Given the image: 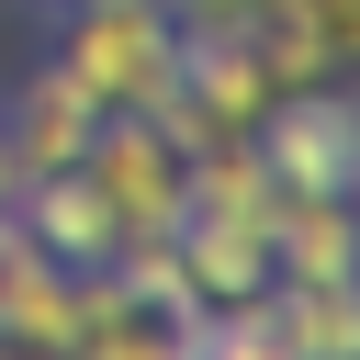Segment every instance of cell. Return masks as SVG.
<instances>
[{
  "instance_id": "1",
  "label": "cell",
  "mask_w": 360,
  "mask_h": 360,
  "mask_svg": "<svg viewBox=\"0 0 360 360\" xmlns=\"http://www.w3.org/2000/svg\"><path fill=\"white\" fill-rule=\"evenodd\" d=\"M56 56L79 68V90L101 112H169V90H180V11L169 0H79Z\"/></svg>"
},
{
  "instance_id": "2",
  "label": "cell",
  "mask_w": 360,
  "mask_h": 360,
  "mask_svg": "<svg viewBox=\"0 0 360 360\" xmlns=\"http://www.w3.org/2000/svg\"><path fill=\"white\" fill-rule=\"evenodd\" d=\"M79 180L101 191L112 236L135 248V236H169V225H180V202H191V146H180L158 112H101V135L79 146Z\"/></svg>"
},
{
  "instance_id": "3",
  "label": "cell",
  "mask_w": 360,
  "mask_h": 360,
  "mask_svg": "<svg viewBox=\"0 0 360 360\" xmlns=\"http://www.w3.org/2000/svg\"><path fill=\"white\" fill-rule=\"evenodd\" d=\"M248 146H259V169H270V191H349V169H360V101L349 90H281L259 124H248Z\"/></svg>"
},
{
  "instance_id": "4",
  "label": "cell",
  "mask_w": 360,
  "mask_h": 360,
  "mask_svg": "<svg viewBox=\"0 0 360 360\" xmlns=\"http://www.w3.org/2000/svg\"><path fill=\"white\" fill-rule=\"evenodd\" d=\"M101 135V101L79 90V68L68 56H45L34 79H22V101L0 112V146H11V191L22 180H45V169H79V146Z\"/></svg>"
},
{
  "instance_id": "5",
  "label": "cell",
  "mask_w": 360,
  "mask_h": 360,
  "mask_svg": "<svg viewBox=\"0 0 360 360\" xmlns=\"http://www.w3.org/2000/svg\"><path fill=\"white\" fill-rule=\"evenodd\" d=\"M270 270L281 281H360L349 191H270Z\"/></svg>"
},
{
  "instance_id": "6",
  "label": "cell",
  "mask_w": 360,
  "mask_h": 360,
  "mask_svg": "<svg viewBox=\"0 0 360 360\" xmlns=\"http://www.w3.org/2000/svg\"><path fill=\"white\" fill-rule=\"evenodd\" d=\"M304 22H315V45H326V68H360V0H292Z\"/></svg>"
},
{
  "instance_id": "7",
  "label": "cell",
  "mask_w": 360,
  "mask_h": 360,
  "mask_svg": "<svg viewBox=\"0 0 360 360\" xmlns=\"http://www.w3.org/2000/svg\"><path fill=\"white\" fill-rule=\"evenodd\" d=\"M0 202H11V146H0Z\"/></svg>"
}]
</instances>
